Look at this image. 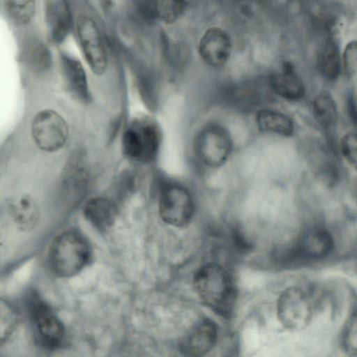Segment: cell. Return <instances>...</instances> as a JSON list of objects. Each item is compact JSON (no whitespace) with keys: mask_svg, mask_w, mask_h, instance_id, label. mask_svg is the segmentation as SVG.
Masks as SVG:
<instances>
[{"mask_svg":"<svg viewBox=\"0 0 357 357\" xmlns=\"http://www.w3.org/2000/svg\"><path fill=\"white\" fill-rule=\"evenodd\" d=\"M83 213L85 218L96 229L105 230L115 221L116 208L114 204L105 197H94L84 205Z\"/></svg>","mask_w":357,"mask_h":357,"instance_id":"obj_16","label":"cell"},{"mask_svg":"<svg viewBox=\"0 0 357 357\" xmlns=\"http://www.w3.org/2000/svg\"><path fill=\"white\" fill-rule=\"evenodd\" d=\"M192 282L197 295L207 307L223 318L231 316L237 289L229 268L219 262H207L195 271Z\"/></svg>","mask_w":357,"mask_h":357,"instance_id":"obj_1","label":"cell"},{"mask_svg":"<svg viewBox=\"0 0 357 357\" xmlns=\"http://www.w3.org/2000/svg\"><path fill=\"white\" fill-rule=\"evenodd\" d=\"M259 129L263 132H275L284 136H290L294 130V123L286 114L280 112L263 109L256 116Z\"/></svg>","mask_w":357,"mask_h":357,"instance_id":"obj_18","label":"cell"},{"mask_svg":"<svg viewBox=\"0 0 357 357\" xmlns=\"http://www.w3.org/2000/svg\"><path fill=\"white\" fill-rule=\"evenodd\" d=\"M28 61L33 70L38 72L47 70L52 64V56L48 47L41 42L35 41L28 50Z\"/></svg>","mask_w":357,"mask_h":357,"instance_id":"obj_22","label":"cell"},{"mask_svg":"<svg viewBox=\"0 0 357 357\" xmlns=\"http://www.w3.org/2000/svg\"><path fill=\"white\" fill-rule=\"evenodd\" d=\"M4 8L10 18L17 25L27 24L33 17L36 2L33 0L4 1Z\"/></svg>","mask_w":357,"mask_h":357,"instance_id":"obj_21","label":"cell"},{"mask_svg":"<svg viewBox=\"0 0 357 357\" xmlns=\"http://www.w3.org/2000/svg\"><path fill=\"white\" fill-rule=\"evenodd\" d=\"M153 16L162 21L171 23L183 12L185 4L183 1H157L152 2Z\"/></svg>","mask_w":357,"mask_h":357,"instance_id":"obj_23","label":"cell"},{"mask_svg":"<svg viewBox=\"0 0 357 357\" xmlns=\"http://www.w3.org/2000/svg\"><path fill=\"white\" fill-rule=\"evenodd\" d=\"M231 50V43L227 33L221 29L213 27L208 29L200 40L199 52L208 64L221 66L228 60Z\"/></svg>","mask_w":357,"mask_h":357,"instance_id":"obj_14","label":"cell"},{"mask_svg":"<svg viewBox=\"0 0 357 357\" xmlns=\"http://www.w3.org/2000/svg\"><path fill=\"white\" fill-rule=\"evenodd\" d=\"M158 210L160 218L167 224L175 227L187 226L195 212L192 192L178 182L162 183L159 192Z\"/></svg>","mask_w":357,"mask_h":357,"instance_id":"obj_4","label":"cell"},{"mask_svg":"<svg viewBox=\"0 0 357 357\" xmlns=\"http://www.w3.org/2000/svg\"><path fill=\"white\" fill-rule=\"evenodd\" d=\"M218 335L215 323L210 319H203L181 338L180 351L184 357H204L215 345Z\"/></svg>","mask_w":357,"mask_h":357,"instance_id":"obj_10","label":"cell"},{"mask_svg":"<svg viewBox=\"0 0 357 357\" xmlns=\"http://www.w3.org/2000/svg\"><path fill=\"white\" fill-rule=\"evenodd\" d=\"M312 113L317 122L328 128L337 121L338 111L333 96L327 91L319 93L312 102Z\"/></svg>","mask_w":357,"mask_h":357,"instance_id":"obj_19","label":"cell"},{"mask_svg":"<svg viewBox=\"0 0 357 357\" xmlns=\"http://www.w3.org/2000/svg\"><path fill=\"white\" fill-rule=\"evenodd\" d=\"M334 241L331 233L322 228L307 231L295 245L290 259L314 260L328 255L333 248Z\"/></svg>","mask_w":357,"mask_h":357,"instance_id":"obj_12","label":"cell"},{"mask_svg":"<svg viewBox=\"0 0 357 357\" xmlns=\"http://www.w3.org/2000/svg\"><path fill=\"white\" fill-rule=\"evenodd\" d=\"M78 43L86 63L92 73L102 75L107 66L105 43L96 21L89 15H80L75 22Z\"/></svg>","mask_w":357,"mask_h":357,"instance_id":"obj_8","label":"cell"},{"mask_svg":"<svg viewBox=\"0 0 357 357\" xmlns=\"http://www.w3.org/2000/svg\"><path fill=\"white\" fill-rule=\"evenodd\" d=\"M195 153L205 167L217 168L225 163L232 149V141L227 130L217 124L204 128L197 136Z\"/></svg>","mask_w":357,"mask_h":357,"instance_id":"obj_7","label":"cell"},{"mask_svg":"<svg viewBox=\"0 0 357 357\" xmlns=\"http://www.w3.org/2000/svg\"><path fill=\"white\" fill-rule=\"evenodd\" d=\"M31 132L38 149L46 152H54L65 145L69 128L59 113L47 108L34 115L31 123Z\"/></svg>","mask_w":357,"mask_h":357,"instance_id":"obj_6","label":"cell"},{"mask_svg":"<svg viewBox=\"0 0 357 357\" xmlns=\"http://www.w3.org/2000/svg\"><path fill=\"white\" fill-rule=\"evenodd\" d=\"M29 314L39 344L55 350L61 344L65 328L60 319L37 293L31 292L26 299Z\"/></svg>","mask_w":357,"mask_h":357,"instance_id":"obj_5","label":"cell"},{"mask_svg":"<svg viewBox=\"0 0 357 357\" xmlns=\"http://www.w3.org/2000/svg\"><path fill=\"white\" fill-rule=\"evenodd\" d=\"M45 21L50 40L54 44L63 42L73 24V15L69 3L64 0L46 1Z\"/></svg>","mask_w":357,"mask_h":357,"instance_id":"obj_11","label":"cell"},{"mask_svg":"<svg viewBox=\"0 0 357 357\" xmlns=\"http://www.w3.org/2000/svg\"><path fill=\"white\" fill-rule=\"evenodd\" d=\"M340 150L347 161L357 170V132H348L343 136Z\"/></svg>","mask_w":357,"mask_h":357,"instance_id":"obj_25","label":"cell"},{"mask_svg":"<svg viewBox=\"0 0 357 357\" xmlns=\"http://www.w3.org/2000/svg\"><path fill=\"white\" fill-rule=\"evenodd\" d=\"M91 250L86 239L79 232L67 231L57 236L48 252L52 272L62 278L72 277L89 264Z\"/></svg>","mask_w":357,"mask_h":357,"instance_id":"obj_2","label":"cell"},{"mask_svg":"<svg viewBox=\"0 0 357 357\" xmlns=\"http://www.w3.org/2000/svg\"><path fill=\"white\" fill-rule=\"evenodd\" d=\"M160 143L157 123L151 118L139 115L133 117L122 135V150L130 160L148 163L156 157Z\"/></svg>","mask_w":357,"mask_h":357,"instance_id":"obj_3","label":"cell"},{"mask_svg":"<svg viewBox=\"0 0 357 357\" xmlns=\"http://www.w3.org/2000/svg\"><path fill=\"white\" fill-rule=\"evenodd\" d=\"M11 217L18 229L32 230L39 219V209L35 199L30 195H22L11 204Z\"/></svg>","mask_w":357,"mask_h":357,"instance_id":"obj_17","label":"cell"},{"mask_svg":"<svg viewBox=\"0 0 357 357\" xmlns=\"http://www.w3.org/2000/svg\"><path fill=\"white\" fill-rule=\"evenodd\" d=\"M271 86L278 96L289 100H298L305 94V87L292 63L285 62L280 70L270 79Z\"/></svg>","mask_w":357,"mask_h":357,"instance_id":"obj_15","label":"cell"},{"mask_svg":"<svg viewBox=\"0 0 357 357\" xmlns=\"http://www.w3.org/2000/svg\"><path fill=\"white\" fill-rule=\"evenodd\" d=\"M342 66L340 53L336 43L326 41L320 53L319 66L323 75L329 80H334L340 75Z\"/></svg>","mask_w":357,"mask_h":357,"instance_id":"obj_20","label":"cell"},{"mask_svg":"<svg viewBox=\"0 0 357 357\" xmlns=\"http://www.w3.org/2000/svg\"><path fill=\"white\" fill-rule=\"evenodd\" d=\"M60 63L65 86L71 96L82 103L91 100L86 74L82 63L76 58L62 52Z\"/></svg>","mask_w":357,"mask_h":357,"instance_id":"obj_13","label":"cell"},{"mask_svg":"<svg viewBox=\"0 0 357 357\" xmlns=\"http://www.w3.org/2000/svg\"><path fill=\"white\" fill-rule=\"evenodd\" d=\"M342 64L345 75L352 77L357 70V40L349 42L344 47Z\"/></svg>","mask_w":357,"mask_h":357,"instance_id":"obj_26","label":"cell"},{"mask_svg":"<svg viewBox=\"0 0 357 357\" xmlns=\"http://www.w3.org/2000/svg\"><path fill=\"white\" fill-rule=\"evenodd\" d=\"M279 321L286 328L301 331L310 324L312 310L305 293L298 287H289L280 294L277 304Z\"/></svg>","mask_w":357,"mask_h":357,"instance_id":"obj_9","label":"cell"},{"mask_svg":"<svg viewBox=\"0 0 357 357\" xmlns=\"http://www.w3.org/2000/svg\"><path fill=\"white\" fill-rule=\"evenodd\" d=\"M344 351L351 356H357V313L347 321L342 336Z\"/></svg>","mask_w":357,"mask_h":357,"instance_id":"obj_24","label":"cell"}]
</instances>
